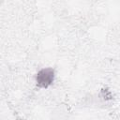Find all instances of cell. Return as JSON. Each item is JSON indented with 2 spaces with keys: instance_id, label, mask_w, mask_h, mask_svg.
Masks as SVG:
<instances>
[{
  "instance_id": "1",
  "label": "cell",
  "mask_w": 120,
  "mask_h": 120,
  "mask_svg": "<svg viewBox=\"0 0 120 120\" xmlns=\"http://www.w3.org/2000/svg\"><path fill=\"white\" fill-rule=\"evenodd\" d=\"M54 81V70L52 68H46L39 70L36 75L37 85L40 88L49 87Z\"/></svg>"
}]
</instances>
